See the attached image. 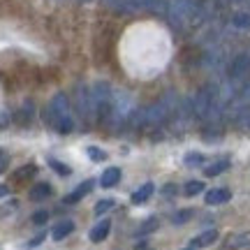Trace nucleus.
Wrapping results in <instances>:
<instances>
[{"instance_id": "nucleus-11", "label": "nucleus", "mask_w": 250, "mask_h": 250, "mask_svg": "<svg viewBox=\"0 0 250 250\" xmlns=\"http://www.w3.org/2000/svg\"><path fill=\"white\" fill-rule=\"evenodd\" d=\"M90 188H93V183H90V181H83V183H81L74 192H70V195L65 197V204H77V202H81V199L90 192Z\"/></svg>"}, {"instance_id": "nucleus-24", "label": "nucleus", "mask_w": 250, "mask_h": 250, "mask_svg": "<svg viewBox=\"0 0 250 250\" xmlns=\"http://www.w3.org/2000/svg\"><path fill=\"white\" fill-rule=\"evenodd\" d=\"M35 165H26V167H21V169H17V179H23V176H30V174H35Z\"/></svg>"}, {"instance_id": "nucleus-8", "label": "nucleus", "mask_w": 250, "mask_h": 250, "mask_svg": "<svg viewBox=\"0 0 250 250\" xmlns=\"http://www.w3.org/2000/svg\"><path fill=\"white\" fill-rule=\"evenodd\" d=\"M118 181H121V169L118 167H107V169L102 171V176H100V186L114 188V186H118Z\"/></svg>"}, {"instance_id": "nucleus-25", "label": "nucleus", "mask_w": 250, "mask_h": 250, "mask_svg": "<svg viewBox=\"0 0 250 250\" xmlns=\"http://www.w3.org/2000/svg\"><path fill=\"white\" fill-rule=\"evenodd\" d=\"M46 220H49V213H46V211H37V213L33 215V223L35 225H44Z\"/></svg>"}, {"instance_id": "nucleus-30", "label": "nucleus", "mask_w": 250, "mask_h": 250, "mask_svg": "<svg viewBox=\"0 0 250 250\" xmlns=\"http://www.w3.org/2000/svg\"><path fill=\"white\" fill-rule=\"evenodd\" d=\"M81 2H88V0H81Z\"/></svg>"}, {"instance_id": "nucleus-2", "label": "nucleus", "mask_w": 250, "mask_h": 250, "mask_svg": "<svg viewBox=\"0 0 250 250\" xmlns=\"http://www.w3.org/2000/svg\"><path fill=\"white\" fill-rule=\"evenodd\" d=\"M74 102H77V109H79V114L83 118H98V104H95L93 90L88 86H77Z\"/></svg>"}, {"instance_id": "nucleus-18", "label": "nucleus", "mask_w": 250, "mask_h": 250, "mask_svg": "<svg viewBox=\"0 0 250 250\" xmlns=\"http://www.w3.org/2000/svg\"><path fill=\"white\" fill-rule=\"evenodd\" d=\"M236 121H239V125H241V127L250 130V104H246V107L239 109V114H236Z\"/></svg>"}, {"instance_id": "nucleus-12", "label": "nucleus", "mask_w": 250, "mask_h": 250, "mask_svg": "<svg viewBox=\"0 0 250 250\" xmlns=\"http://www.w3.org/2000/svg\"><path fill=\"white\" fill-rule=\"evenodd\" d=\"M153 190H155V186L153 183H144L139 190H134L132 192V204H144V202H148L151 199V195H153Z\"/></svg>"}, {"instance_id": "nucleus-10", "label": "nucleus", "mask_w": 250, "mask_h": 250, "mask_svg": "<svg viewBox=\"0 0 250 250\" xmlns=\"http://www.w3.org/2000/svg\"><path fill=\"white\" fill-rule=\"evenodd\" d=\"M215 241H218V232L215 229H206V232H202L199 236L192 239V248H206V246H213Z\"/></svg>"}, {"instance_id": "nucleus-1", "label": "nucleus", "mask_w": 250, "mask_h": 250, "mask_svg": "<svg viewBox=\"0 0 250 250\" xmlns=\"http://www.w3.org/2000/svg\"><path fill=\"white\" fill-rule=\"evenodd\" d=\"M49 114H51L56 127H58L61 132H72V130H74V116H72L70 100H67L65 93L54 95L51 104H49Z\"/></svg>"}, {"instance_id": "nucleus-4", "label": "nucleus", "mask_w": 250, "mask_h": 250, "mask_svg": "<svg viewBox=\"0 0 250 250\" xmlns=\"http://www.w3.org/2000/svg\"><path fill=\"white\" fill-rule=\"evenodd\" d=\"M250 72V56L248 54H239L229 62V79L232 81H243Z\"/></svg>"}, {"instance_id": "nucleus-19", "label": "nucleus", "mask_w": 250, "mask_h": 250, "mask_svg": "<svg viewBox=\"0 0 250 250\" xmlns=\"http://www.w3.org/2000/svg\"><path fill=\"white\" fill-rule=\"evenodd\" d=\"M49 167H51L56 174H61V176H70V174H72L70 167H67V165H62L61 160H56V158H51V160H49Z\"/></svg>"}, {"instance_id": "nucleus-27", "label": "nucleus", "mask_w": 250, "mask_h": 250, "mask_svg": "<svg viewBox=\"0 0 250 250\" xmlns=\"http://www.w3.org/2000/svg\"><path fill=\"white\" fill-rule=\"evenodd\" d=\"M7 169V155H5V151H0V174Z\"/></svg>"}, {"instance_id": "nucleus-22", "label": "nucleus", "mask_w": 250, "mask_h": 250, "mask_svg": "<svg viewBox=\"0 0 250 250\" xmlns=\"http://www.w3.org/2000/svg\"><path fill=\"white\" fill-rule=\"evenodd\" d=\"M114 206H116V202H114V199H102V202H98V204H95V213L102 215V213H107V211H111Z\"/></svg>"}, {"instance_id": "nucleus-7", "label": "nucleus", "mask_w": 250, "mask_h": 250, "mask_svg": "<svg viewBox=\"0 0 250 250\" xmlns=\"http://www.w3.org/2000/svg\"><path fill=\"white\" fill-rule=\"evenodd\" d=\"M109 232H111V220L107 218V220H100V223L90 229L88 236H90V241L93 243H100V241H104V239H107Z\"/></svg>"}, {"instance_id": "nucleus-21", "label": "nucleus", "mask_w": 250, "mask_h": 250, "mask_svg": "<svg viewBox=\"0 0 250 250\" xmlns=\"http://www.w3.org/2000/svg\"><path fill=\"white\" fill-rule=\"evenodd\" d=\"M86 155H88V158H90L93 162H102V160H107V153H104V151H100L98 146H88V148H86Z\"/></svg>"}, {"instance_id": "nucleus-20", "label": "nucleus", "mask_w": 250, "mask_h": 250, "mask_svg": "<svg viewBox=\"0 0 250 250\" xmlns=\"http://www.w3.org/2000/svg\"><path fill=\"white\" fill-rule=\"evenodd\" d=\"M192 213H195L192 208H183V211H176V213H174V218H171V223H174V225H183V223H188V220L192 218Z\"/></svg>"}, {"instance_id": "nucleus-23", "label": "nucleus", "mask_w": 250, "mask_h": 250, "mask_svg": "<svg viewBox=\"0 0 250 250\" xmlns=\"http://www.w3.org/2000/svg\"><path fill=\"white\" fill-rule=\"evenodd\" d=\"M186 165L188 167H199V165H204V155H202V153H188Z\"/></svg>"}, {"instance_id": "nucleus-16", "label": "nucleus", "mask_w": 250, "mask_h": 250, "mask_svg": "<svg viewBox=\"0 0 250 250\" xmlns=\"http://www.w3.org/2000/svg\"><path fill=\"white\" fill-rule=\"evenodd\" d=\"M158 227H160V220H158V218H148V220H144V223L139 225V229H137V234H139V236H144V234L155 232Z\"/></svg>"}, {"instance_id": "nucleus-26", "label": "nucleus", "mask_w": 250, "mask_h": 250, "mask_svg": "<svg viewBox=\"0 0 250 250\" xmlns=\"http://www.w3.org/2000/svg\"><path fill=\"white\" fill-rule=\"evenodd\" d=\"M176 192H179V188H176V186H165V188H162V195H165V197H174Z\"/></svg>"}, {"instance_id": "nucleus-28", "label": "nucleus", "mask_w": 250, "mask_h": 250, "mask_svg": "<svg viewBox=\"0 0 250 250\" xmlns=\"http://www.w3.org/2000/svg\"><path fill=\"white\" fill-rule=\"evenodd\" d=\"M7 192H9L7 186H0V199H2V197H7Z\"/></svg>"}, {"instance_id": "nucleus-13", "label": "nucleus", "mask_w": 250, "mask_h": 250, "mask_svg": "<svg viewBox=\"0 0 250 250\" xmlns=\"http://www.w3.org/2000/svg\"><path fill=\"white\" fill-rule=\"evenodd\" d=\"M54 195V188L49 186V183H35V186L30 188V199H46V197Z\"/></svg>"}, {"instance_id": "nucleus-14", "label": "nucleus", "mask_w": 250, "mask_h": 250, "mask_svg": "<svg viewBox=\"0 0 250 250\" xmlns=\"http://www.w3.org/2000/svg\"><path fill=\"white\" fill-rule=\"evenodd\" d=\"M232 23H234V28H239V30H248L250 33V12H239V14H234Z\"/></svg>"}, {"instance_id": "nucleus-6", "label": "nucleus", "mask_w": 250, "mask_h": 250, "mask_svg": "<svg viewBox=\"0 0 250 250\" xmlns=\"http://www.w3.org/2000/svg\"><path fill=\"white\" fill-rule=\"evenodd\" d=\"M227 250H241V248H250V232H236L229 234L227 241H225Z\"/></svg>"}, {"instance_id": "nucleus-9", "label": "nucleus", "mask_w": 250, "mask_h": 250, "mask_svg": "<svg viewBox=\"0 0 250 250\" xmlns=\"http://www.w3.org/2000/svg\"><path fill=\"white\" fill-rule=\"evenodd\" d=\"M72 232H74V223H72V220H62V223H58L54 229H51V239H54V241H62V239H67Z\"/></svg>"}, {"instance_id": "nucleus-3", "label": "nucleus", "mask_w": 250, "mask_h": 250, "mask_svg": "<svg viewBox=\"0 0 250 250\" xmlns=\"http://www.w3.org/2000/svg\"><path fill=\"white\" fill-rule=\"evenodd\" d=\"M167 116H169V107H167L165 102H158V104H151V107H146L144 111H139L137 123L139 125H160Z\"/></svg>"}, {"instance_id": "nucleus-29", "label": "nucleus", "mask_w": 250, "mask_h": 250, "mask_svg": "<svg viewBox=\"0 0 250 250\" xmlns=\"http://www.w3.org/2000/svg\"><path fill=\"white\" fill-rule=\"evenodd\" d=\"M186 250H197V248H186Z\"/></svg>"}, {"instance_id": "nucleus-5", "label": "nucleus", "mask_w": 250, "mask_h": 250, "mask_svg": "<svg viewBox=\"0 0 250 250\" xmlns=\"http://www.w3.org/2000/svg\"><path fill=\"white\" fill-rule=\"evenodd\" d=\"M206 204L208 206H218V204H227L229 199H232V192L227 190V188H213V190H208L206 192Z\"/></svg>"}, {"instance_id": "nucleus-17", "label": "nucleus", "mask_w": 250, "mask_h": 250, "mask_svg": "<svg viewBox=\"0 0 250 250\" xmlns=\"http://www.w3.org/2000/svg\"><path fill=\"white\" fill-rule=\"evenodd\" d=\"M183 192H186L188 197H195V195H199V192H204V183H202V181H188L186 188H183Z\"/></svg>"}, {"instance_id": "nucleus-15", "label": "nucleus", "mask_w": 250, "mask_h": 250, "mask_svg": "<svg viewBox=\"0 0 250 250\" xmlns=\"http://www.w3.org/2000/svg\"><path fill=\"white\" fill-rule=\"evenodd\" d=\"M225 169H229V162L227 160H220V162H213V165H208L204 169V174L208 176V179H213V176H218V174H223Z\"/></svg>"}]
</instances>
